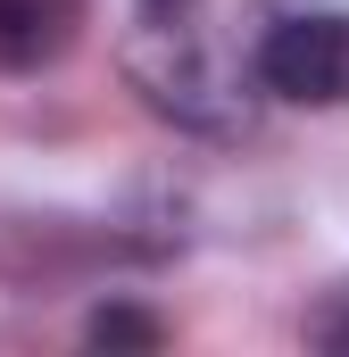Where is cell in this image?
Returning <instances> with one entry per match:
<instances>
[{
    "label": "cell",
    "instance_id": "6da1fadb",
    "mask_svg": "<svg viewBox=\"0 0 349 357\" xmlns=\"http://www.w3.org/2000/svg\"><path fill=\"white\" fill-rule=\"evenodd\" d=\"M125 84L142 91V108H158L183 133H208V142H233L250 133V108H258V75L208 42L191 17H142V33L125 42Z\"/></svg>",
    "mask_w": 349,
    "mask_h": 357
},
{
    "label": "cell",
    "instance_id": "7a4b0ae2",
    "mask_svg": "<svg viewBox=\"0 0 349 357\" xmlns=\"http://www.w3.org/2000/svg\"><path fill=\"white\" fill-rule=\"evenodd\" d=\"M250 75H258V91L291 100V108H341L349 100V17L341 8L274 17V25L258 33Z\"/></svg>",
    "mask_w": 349,
    "mask_h": 357
},
{
    "label": "cell",
    "instance_id": "3957f363",
    "mask_svg": "<svg viewBox=\"0 0 349 357\" xmlns=\"http://www.w3.org/2000/svg\"><path fill=\"white\" fill-rule=\"evenodd\" d=\"M75 42V0H0V75H34Z\"/></svg>",
    "mask_w": 349,
    "mask_h": 357
},
{
    "label": "cell",
    "instance_id": "277c9868",
    "mask_svg": "<svg viewBox=\"0 0 349 357\" xmlns=\"http://www.w3.org/2000/svg\"><path fill=\"white\" fill-rule=\"evenodd\" d=\"M84 333L100 341V349H158V341H167V324H158V316H142V307H100Z\"/></svg>",
    "mask_w": 349,
    "mask_h": 357
},
{
    "label": "cell",
    "instance_id": "5b68a950",
    "mask_svg": "<svg viewBox=\"0 0 349 357\" xmlns=\"http://www.w3.org/2000/svg\"><path fill=\"white\" fill-rule=\"evenodd\" d=\"M308 341L333 349V357H349V291H333L325 307H308Z\"/></svg>",
    "mask_w": 349,
    "mask_h": 357
},
{
    "label": "cell",
    "instance_id": "8992f818",
    "mask_svg": "<svg viewBox=\"0 0 349 357\" xmlns=\"http://www.w3.org/2000/svg\"><path fill=\"white\" fill-rule=\"evenodd\" d=\"M142 17H191V0H142Z\"/></svg>",
    "mask_w": 349,
    "mask_h": 357
}]
</instances>
